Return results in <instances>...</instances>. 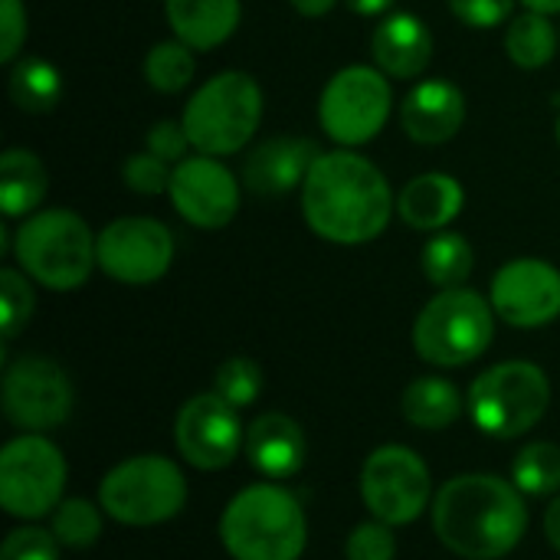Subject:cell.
Masks as SVG:
<instances>
[{"label": "cell", "mask_w": 560, "mask_h": 560, "mask_svg": "<svg viewBox=\"0 0 560 560\" xmlns=\"http://www.w3.org/2000/svg\"><path fill=\"white\" fill-rule=\"evenodd\" d=\"M345 558L348 560H394L397 558V541L394 528L384 522H361L348 541H345Z\"/></svg>", "instance_id": "836d02e7"}, {"label": "cell", "mask_w": 560, "mask_h": 560, "mask_svg": "<svg viewBox=\"0 0 560 560\" xmlns=\"http://www.w3.org/2000/svg\"><path fill=\"white\" fill-rule=\"evenodd\" d=\"M13 256L33 282L52 292L79 289L98 266L95 233L79 213L66 207H49L23 217L13 236Z\"/></svg>", "instance_id": "277c9868"}, {"label": "cell", "mask_w": 560, "mask_h": 560, "mask_svg": "<svg viewBox=\"0 0 560 560\" xmlns=\"http://www.w3.org/2000/svg\"><path fill=\"white\" fill-rule=\"evenodd\" d=\"M187 148H194V144H190V138H187L184 121L164 118V121H154V125L148 128V151L158 154L161 161L180 164V161L187 158Z\"/></svg>", "instance_id": "8d00e7d4"}, {"label": "cell", "mask_w": 560, "mask_h": 560, "mask_svg": "<svg viewBox=\"0 0 560 560\" xmlns=\"http://www.w3.org/2000/svg\"><path fill=\"white\" fill-rule=\"evenodd\" d=\"M551 407V381L532 361H502L469 387V417L492 440H515L535 430Z\"/></svg>", "instance_id": "ba28073f"}, {"label": "cell", "mask_w": 560, "mask_h": 560, "mask_svg": "<svg viewBox=\"0 0 560 560\" xmlns=\"http://www.w3.org/2000/svg\"><path fill=\"white\" fill-rule=\"evenodd\" d=\"M220 541L233 560H299L308 545L305 509L276 482L246 486L220 515Z\"/></svg>", "instance_id": "3957f363"}, {"label": "cell", "mask_w": 560, "mask_h": 560, "mask_svg": "<svg viewBox=\"0 0 560 560\" xmlns=\"http://www.w3.org/2000/svg\"><path fill=\"white\" fill-rule=\"evenodd\" d=\"M66 489V459L43 433H23L0 450V505L10 518L36 522L56 512Z\"/></svg>", "instance_id": "9c48e42d"}, {"label": "cell", "mask_w": 560, "mask_h": 560, "mask_svg": "<svg viewBox=\"0 0 560 560\" xmlns=\"http://www.w3.org/2000/svg\"><path fill=\"white\" fill-rule=\"evenodd\" d=\"M400 410H404L410 427L427 430V433H440V430H446V427H453L459 420L463 397H459L453 381L430 374V377H417V381L407 384Z\"/></svg>", "instance_id": "cb8c5ba5"}, {"label": "cell", "mask_w": 560, "mask_h": 560, "mask_svg": "<svg viewBox=\"0 0 560 560\" xmlns=\"http://www.w3.org/2000/svg\"><path fill=\"white\" fill-rule=\"evenodd\" d=\"M174 446L180 459L200 472L226 469L236 453L246 446V430L240 410L230 407L220 394L190 397L174 420Z\"/></svg>", "instance_id": "5bb4252c"}, {"label": "cell", "mask_w": 560, "mask_h": 560, "mask_svg": "<svg viewBox=\"0 0 560 560\" xmlns=\"http://www.w3.org/2000/svg\"><path fill=\"white\" fill-rule=\"evenodd\" d=\"M489 302L512 328H545L560 318V269L545 259H512L495 272Z\"/></svg>", "instance_id": "2e32d148"}, {"label": "cell", "mask_w": 560, "mask_h": 560, "mask_svg": "<svg viewBox=\"0 0 560 560\" xmlns=\"http://www.w3.org/2000/svg\"><path fill=\"white\" fill-rule=\"evenodd\" d=\"M345 3L361 16H381V13L394 10V0H345Z\"/></svg>", "instance_id": "ab89813d"}, {"label": "cell", "mask_w": 560, "mask_h": 560, "mask_svg": "<svg viewBox=\"0 0 560 560\" xmlns=\"http://www.w3.org/2000/svg\"><path fill=\"white\" fill-rule=\"evenodd\" d=\"M26 43L23 0H0V62H13Z\"/></svg>", "instance_id": "74e56055"}, {"label": "cell", "mask_w": 560, "mask_h": 560, "mask_svg": "<svg viewBox=\"0 0 560 560\" xmlns=\"http://www.w3.org/2000/svg\"><path fill=\"white\" fill-rule=\"evenodd\" d=\"M318 158H322V151L308 138H295V135L269 138L249 151V158L243 164V184L259 197L289 194L305 184V177Z\"/></svg>", "instance_id": "e0dca14e"}, {"label": "cell", "mask_w": 560, "mask_h": 560, "mask_svg": "<svg viewBox=\"0 0 560 560\" xmlns=\"http://www.w3.org/2000/svg\"><path fill=\"white\" fill-rule=\"evenodd\" d=\"M102 512L85 499H66L52 512V535L62 548L82 551L102 538Z\"/></svg>", "instance_id": "f546056e"}, {"label": "cell", "mask_w": 560, "mask_h": 560, "mask_svg": "<svg viewBox=\"0 0 560 560\" xmlns=\"http://www.w3.org/2000/svg\"><path fill=\"white\" fill-rule=\"evenodd\" d=\"M495 308L472 289H440L413 322V351L436 368H463L489 351Z\"/></svg>", "instance_id": "8992f818"}, {"label": "cell", "mask_w": 560, "mask_h": 560, "mask_svg": "<svg viewBox=\"0 0 560 560\" xmlns=\"http://www.w3.org/2000/svg\"><path fill=\"white\" fill-rule=\"evenodd\" d=\"M423 276L436 285V289H459L476 266V253L472 243L463 233H446L440 230L436 236L427 240L423 256H420Z\"/></svg>", "instance_id": "484cf974"}, {"label": "cell", "mask_w": 560, "mask_h": 560, "mask_svg": "<svg viewBox=\"0 0 560 560\" xmlns=\"http://www.w3.org/2000/svg\"><path fill=\"white\" fill-rule=\"evenodd\" d=\"M213 394H220L230 407H253L262 394V368L253 358H226L217 368Z\"/></svg>", "instance_id": "4dcf8cb0"}, {"label": "cell", "mask_w": 560, "mask_h": 560, "mask_svg": "<svg viewBox=\"0 0 560 560\" xmlns=\"http://www.w3.org/2000/svg\"><path fill=\"white\" fill-rule=\"evenodd\" d=\"M0 397L7 420L23 433H46L72 413L69 374L43 354H23L7 368Z\"/></svg>", "instance_id": "7c38bea8"}, {"label": "cell", "mask_w": 560, "mask_h": 560, "mask_svg": "<svg viewBox=\"0 0 560 560\" xmlns=\"http://www.w3.org/2000/svg\"><path fill=\"white\" fill-rule=\"evenodd\" d=\"M33 285H30V276L26 272H16V269H0V331H3V341H13L30 315H33Z\"/></svg>", "instance_id": "1f68e13d"}, {"label": "cell", "mask_w": 560, "mask_h": 560, "mask_svg": "<svg viewBox=\"0 0 560 560\" xmlns=\"http://www.w3.org/2000/svg\"><path fill=\"white\" fill-rule=\"evenodd\" d=\"M246 459L269 482L292 479L308 459L305 430L285 413H262L246 430Z\"/></svg>", "instance_id": "d6986e66"}, {"label": "cell", "mask_w": 560, "mask_h": 560, "mask_svg": "<svg viewBox=\"0 0 560 560\" xmlns=\"http://www.w3.org/2000/svg\"><path fill=\"white\" fill-rule=\"evenodd\" d=\"M371 52H374V62L384 75L417 79L433 59V36L420 16L394 10L374 26Z\"/></svg>", "instance_id": "ffe728a7"}, {"label": "cell", "mask_w": 560, "mask_h": 560, "mask_svg": "<svg viewBox=\"0 0 560 560\" xmlns=\"http://www.w3.org/2000/svg\"><path fill=\"white\" fill-rule=\"evenodd\" d=\"M167 23L180 43L190 49H213L223 46L243 16L240 0H164Z\"/></svg>", "instance_id": "7402d4cb"}, {"label": "cell", "mask_w": 560, "mask_h": 560, "mask_svg": "<svg viewBox=\"0 0 560 560\" xmlns=\"http://www.w3.org/2000/svg\"><path fill=\"white\" fill-rule=\"evenodd\" d=\"M512 482L535 499L560 492V446L558 443H528L512 463Z\"/></svg>", "instance_id": "83f0119b"}, {"label": "cell", "mask_w": 560, "mask_h": 560, "mask_svg": "<svg viewBox=\"0 0 560 560\" xmlns=\"http://www.w3.org/2000/svg\"><path fill=\"white\" fill-rule=\"evenodd\" d=\"M105 515L128 528H151L177 518L187 505L184 469L167 456H131L105 472L98 486Z\"/></svg>", "instance_id": "52a82bcc"}, {"label": "cell", "mask_w": 560, "mask_h": 560, "mask_svg": "<svg viewBox=\"0 0 560 560\" xmlns=\"http://www.w3.org/2000/svg\"><path fill=\"white\" fill-rule=\"evenodd\" d=\"M558 49V30L551 26V16L545 13H522L505 30V52L522 69H541L555 59Z\"/></svg>", "instance_id": "4316f807"}, {"label": "cell", "mask_w": 560, "mask_h": 560, "mask_svg": "<svg viewBox=\"0 0 560 560\" xmlns=\"http://www.w3.org/2000/svg\"><path fill=\"white\" fill-rule=\"evenodd\" d=\"M171 174H174V164L161 161L158 154L151 151H141V154H131L125 158L121 164V180L128 190L135 194H144V197H158L171 187Z\"/></svg>", "instance_id": "d6a6232c"}, {"label": "cell", "mask_w": 560, "mask_h": 560, "mask_svg": "<svg viewBox=\"0 0 560 560\" xmlns=\"http://www.w3.org/2000/svg\"><path fill=\"white\" fill-rule=\"evenodd\" d=\"M361 502L390 528L417 522L433 502V479L423 456L400 443L374 450L361 466Z\"/></svg>", "instance_id": "8fae6325"}, {"label": "cell", "mask_w": 560, "mask_h": 560, "mask_svg": "<svg viewBox=\"0 0 560 560\" xmlns=\"http://www.w3.org/2000/svg\"><path fill=\"white\" fill-rule=\"evenodd\" d=\"M184 128L197 154L243 151L262 121V89L249 72L226 69L207 79L184 108Z\"/></svg>", "instance_id": "5b68a950"}, {"label": "cell", "mask_w": 560, "mask_h": 560, "mask_svg": "<svg viewBox=\"0 0 560 560\" xmlns=\"http://www.w3.org/2000/svg\"><path fill=\"white\" fill-rule=\"evenodd\" d=\"M466 121V95L450 79H427L400 105V125L417 144H446Z\"/></svg>", "instance_id": "ac0fdd59"}, {"label": "cell", "mask_w": 560, "mask_h": 560, "mask_svg": "<svg viewBox=\"0 0 560 560\" xmlns=\"http://www.w3.org/2000/svg\"><path fill=\"white\" fill-rule=\"evenodd\" d=\"M302 213L315 236L338 246L377 240L394 217V194L377 164L351 148L328 151L302 184Z\"/></svg>", "instance_id": "6da1fadb"}, {"label": "cell", "mask_w": 560, "mask_h": 560, "mask_svg": "<svg viewBox=\"0 0 560 560\" xmlns=\"http://www.w3.org/2000/svg\"><path fill=\"white\" fill-rule=\"evenodd\" d=\"M302 16H325L338 0H289Z\"/></svg>", "instance_id": "60d3db41"}, {"label": "cell", "mask_w": 560, "mask_h": 560, "mask_svg": "<svg viewBox=\"0 0 560 560\" xmlns=\"http://www.w3.org/2000/svg\"><path fill=\"white\" fill-rule=\"evenodd\" d=\"M466 203L463 184L453 174H420L397 194V213L407 226L423 233L446 230Z\"/></svg>", "instance_id": "44dd1931"}, {"label": "cell", "mask_w": 560, "mask_h": 560, "mask_svg": "<svg viewBox=\"0 0 560 560\" xmlns=\"http://www.w3.org/2000/svg\"><path fill=\"white\" fill-rule=\"evenodd\" d=\"M558 141H560V118H558Z\"/></svg>", "instance_id": "7bdbcfd3"}, {"label": "cell", "mask_w": 560, "mask_h": 560, "mask_svg": "<svg viewBox=\"0 0 560 560\" xmlns=\"http://www.w3.org/2000/svg\"><path fill=\"white\" fill-rule=\"evenodd\" d=\"M167 194L174 210L200 230H223L240 210V184L233 171L210 154H194L174 164Z\"/></svg>", "instance_id": "9a60e30c"}, {"label": "cell", "mask_w": 560, "mask_h": 560, "mask_svg": "<svg viewBox=\"0 0 560 560\" xmlns=\"http://www.w3.org/2000/svg\"><path fill=\"white\" fill-rule=\"evenodd\" d=\"M0 560H59V541L52 532L26 525L3 538Z\"/></svg>", "instance_id": "e575fe53"}, {"label": "cell", "mask_w": 560, "mask_h": 560, "mask_svg": "<svg viewBox=\"0 0 560 560\" xmlns=\"http://www.w3.org/2000/svg\"><path fill=\"white\" fill-rule=\"evenodd\" d=\"M433 532L459 558H505L528 532L525 492L489 472L456 476L433 495Z\"/></svg>", "instance_id": "7a4b0ae2"}, {"label": "cell", "mask_w": 560, "mask_h": 560, "mask_svg": "<svg viewBox=\"0 0 560 560\" xmlns=\"http://www.w3.org/2000/svg\"><path fill=\"white\" fill-rule=\"evenodd\" d=\"M528 10H535V13H545V16H555L560 13V0H522Z\"/></svg>", "instance_id": "b9f144b4"}, {"label": "cell", "mask_w": 560, "mask_h": 560, "mask_svg": "<svg viewBox=\"0 0 560 560\" xmlns=\"http://www.w3.org/2000/svg\"><path fill=\"white\" fill-rule=\"evenodd\" d=\"M545 538H548V545L560 555V495H555V502L545 512Z\"/></svg>", "instance_id": "f35d334b"}, {"label": "cell", "mask_w": 560, "mask_h": 560, "mask_svg": "<svg viewBox=\"0 0 560 560\" xmlns=\"http://www.w3.org/2000/svg\"><path fill=\"white\" fill-rule=\"evenodd\" d=\"M46 190H49V174L33 151L10 148L0 154V210L7 220L36 213Z\"/></svg>", "instance_id": "603a6c76"}, {"label": "cell", "mask_w": 560, "mask_h": 560, "mask_svg": "<svg viewBox=\"0 0 560 560\" xmlns=\"http://www.w3.org/2000/svg\"><path fill=\"white\" fill-rule=\"evenodd\" d=\"M515 0H450V10L456 20H463L472 30H495L512 16Z\"/></svg>", "instance_id": "d590c367"}, {"label": "cell", "mask_w": 560, "mask_h": 560, "mask_svg": "<svg viewBox=\"0 0 560 560\" xmlns=\"http://www.w3.org/2000/svg\"><path fill=\"white\" fill-rule=\"evenodd\" d=\"M62 95V75L49 59L23 56L10 69V98L33 115L52 112Z\"/></svg>", "instance_id": "d4e9b609"}, {"label": "cell", "mask_w": 560, "mask_h": 560, "mask_svg": "<svg viewBox=\"0 0 560 560\" xmlns=\"http://www.w3.org/2000/svg\"><path fill=\"white\" fill-rule=\"evenodd\" d=\"M394 108L390 79L374 66H345L328 79L318 102L322 131L341 144L358 148L374 141Z\"/></svg>", "instance_id": "30bf717a"}, {"label": "cell", "mask_w": 560, "mask_h": 560, "mask_svg": "<svg viewBox=\"0 0 560 560\" xmlns=\"http://www.w3.org/2000/svg\"><path fill=\"white\" fill-rule=\"evenodd\" d=\"M197 72V62H194V49L180 39H171V43H158L151 46L148 59H144V79L154 92H164V95H177L190 85Z\"/></svg>", "instance_id": "f1b7e54d"}, {"label": "cell", "mask_w": 560, "mask_h": 560, "mask_svg": "<svg viewBox=\"0 0 560 560\" xmlns=\"http://www.w3.org/2000/svg\"><path fill=\"white\" fill-rule=\"evenodd\" d=\"M95 259L121 285H151L174 262V236L154 217H121L95 236Z\"/></svg>", "instance_id": "4fadbf2b"}]
</instances>
